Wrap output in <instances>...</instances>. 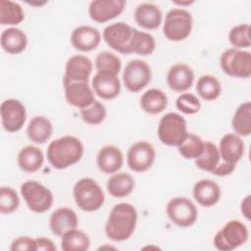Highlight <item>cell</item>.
Here are the masks:
<instances>
[{"instance_id":"1","label":"cell","mask_w":251,"mask_h":251,"mask_svg":"<svg viewBox=\"0 0 251 251\" xmlns=\"http://www.w3.org/2000/svg\"><path fill=\"white\" fill-rule=\"evenodd\" d=\"M137 224L136 209L129 203L116 204L105 225V233L113 241H125L135 230Z\"/></svg>"},{"instance_id":"2","label":"cell","mask_w":251,"mask_h":251,"mask_svg":"<svg viewBox=\"0 0 251 251\" xmlns=\"http://www.w3.org/2000/svg\"><path fill=\"white\" fill-rule=\"evenodd\" d=\"M83 152V144L77 137L65 135L49 143L46 155L53 168L63 170L76 164L81 159Z\"/></svg>"},{"instance_id":"3","label":"cell","mask_w":251,"mask_h":251,"mask_svg":"<svg viewBox=\"0 0 251 251\" xmlns=\"http://www.w3.org/2000/svg\"><path fill=\"white\" fill-rule=\"evenodd\" d=\"M73 195L77 207L85 212L99 210L105 201L103 189L90 177L78 179L74 185Z\"/></svg>"},{"instance_id":"4","label":"cell","mask_w":251,"mask_h":251,"mask_svg":"<svg viewBox=\"0 0 251 251\" xmlns=\"http://www.w3.org/2000/svg\"><path fill=\"white\" fill-rule=\"evenodd\" d=\"M193 19L190 12L182 8L171 9L165 17L163 33L170 41H181L189 36Z\"/></svg>"},{"instance_id":"5","label":"cell","mask_w":251,"mask_h":251,"mask_svg":"<svg viewBox=\"0 0 251 251\" xmlns=\"http://www.w3.org/2000/svg\"><path fill=\"white\" fill-rule=\"evenodd\" d=\"M157 133L160 141L168 146H178L187 135L186 121L177 113L164 115L158 125Z\"/></svg>"},{"instance_id":"6","label":"cell","mask_w":251,"mask_h":251,"mask_svg":"<svg viewBox=\"0 0 251 251\" xmlns=\"http://www.w3.org/2000/svg\"><path fill=\"white\" fill-rule=\"evenodd\" d=\"M249 236L246 226L236 220L226 223L214 236V246L221 251H231L243 245Z\"/></svg>"},{"instance_id":"7","label":"cell","mask_w":251,"mask_h":251,"mask_svg":"<svg viewBox=\"0 0 251 251\" xmlns=\"http://www.w3.org/2000/svg\"><path fill=\"white\" fill-rule=\"evenodd\" d=\"M21 194L27 207L34 213H45L53 205L52 191L38 181L27 180L24 182L21 185Z\"/></svg>"},{"instance_id":"8","label":"cell","mask_w":251,"mask_h":251,"mask_svg":"<svg viewBox=\"0 0 251 251\" xmlns=\"http://www.w3.org/2000/svg\"><path fill=\"white\" fill-rule=\"evenodd\" d=\"M220 65L227 75L247 78L251 75V53L235 48L226 49L221 55Z\"/></svg>"},{"instance_id":"9","label":"cell","mask_w":251,"mask_h":251,"mask_svg":"<svg viewBox=\"0 0 251 251\" xmlns=\"http://www.w3.org/2000/svg\"><path fill=\"white\" fill-rule=\"evenodd\" d=\"M152 78V71L147 62L133 59L126 63L123 72V81L130 92H138L143 89Z\"/></svg>"},{"instance_id":"10","label":"cell","mask_w":251,"mask_h":251,"mask_svg":"<svg viewBox=\"0 0 251 251\" xmlns=\"http://www.w3.org/2000/svg\"><path fill=\"white\" fill-rule=\"evenodd\" d=\"M169 219L179 227H188L195 224L198 211L194 203L186 197H175L166 207Z\"/></svg>"},{"instance_id":"11","label":"cell","mask_w":251,"mask_h":251,"mask_svg":"<svg viewBox=\"0 0 251 251\" xmlns=\"http://www.w3.org/2000/svg\"><path fill=\"white\" fill-rule=\"evenodd\" d=\"M156 157L154 146L147 141H137L127 150L126 164L135 173H143L149 170Z\"/></svg>"},{"instance_id":"12","label":"cell","mask_w":251,"mask_h":251,"mask_svg":"<svg viewBox=\"0 0 251 251\" xmlns=\"http://www.w3.org/2000/svg\"><path fill=\"white\" fill-rule=\"evenodd\" d=\"M133 29L134 27L126 23L118 22L107 25L103 30L102 36L113 50L122 54H129V43Z\"/></svg>"},{"instance_id":"13","label":"cell","mask_w":251,"mask_h":251,"mask_svg":"<svg viewBox=\"0 0 251 251\" xmlns=\"http://www.w3.org/2000/svg\"><path fill=\"white\" fill-rule=\"evenodd\" d=\"M1 124L7 132H17L26 121V111L24 104L14 98L6 99L0 106Z\"/></svg>"},{"instance_id":"14","label":"cell","mask_w":251,"mask_h":251,"mask_svg":"<svg viewBox=\"0 0 251 251\" xmlns=\"http://www.w3.org/2000/svg\"><path fill=\"white\" fill-rule=\"evenodd\" d=\"M91 60L84 55H74L66 63L63 83L67 85L72 82H88L92 73Z\"/></svg>"},{"instance_id":"15","label":"cell","mask_w":251,"mask_h":251,"mask_svg":"<svg viewBox=\"0 0 251 251\" xmlns=\"http://www.w3.org/2000/svg\"><path fill=\"white\" fill-rule=\"evenodd\" d=\"M126 4L125 0H94L89 4L88 14L92 21L103 24L121 15Z\"/></svg>"},{"instance_id":"16","label":"cell","mask_w":251,"mask_h":251,"mask_svg":"<svg viewBox=\"0 0 251 251\" xmlns=\"http://www.w3.org/2000/svg\"><path fill=\"white\" fill-rule=\"evenodd\" d=\"M94 93L105 100H112L121 92V81L117 75L106 72H97L91 81Z\"/></svg>"},{"instance_id":"17","label":"cell","mask_w":251,"mask_h":251,"mask_svg":"<svg viewBox=\"0 0 251 251\" xmlns=\"http://www.w3.org/2000/svg\"><path fill=\"white\" fill-rule=\"evenodd\" d=\"M96 164L100 172L105 175H113L122 168L124 155L119 147L113 144L103 146L97 153Z\"/></svg>"},{"instance_id":"18","label":"cell","mask_w":251,"mask_h":251,"mask_svg":"<svg viewBox=\"0 0 251 251\" xmlns=\"http://www.w3.org/2000/svg\"><path fill=\"white\" fill-rule=\"evenodd\" d=\"M101 41L100 31L91 25H79L71 34V43L78 51L89 52L95 49Z\"/></svg>"},{"instance_id":"19","label":"cell","mask_w":251,"mask_h":251,"mask_svg":"<svg viewBox=\"0 0 251 251\" xmlns=\"http://www.w3.org/2000/svg\"><path fill=\"white\" fill-rule=\"evenodd\" d=\"M194 81L193 70L184 63L173 65L167 74V83L176 92H183L189 89Z\"/></svg>"},{"instance_id":"20","label":"cell","mask_w":251,"mask_h":251,"mask_svg":"<svg viewBox=\"0 0 251 251\" xmlns=\"http://www.w3.org/2000/svg\"><path fill=\"white\" fill-rule=\"evenodd\" d=\"M78 219L75 212L68 207L56 209L50 216L49 227L53 234L62 237L67 231L76 228Z\"/></svg>"},{"instance_id":"21","label":"cell","mask_w":251,"mask_h":251,"mask_svg":"<svg viewBox=\"0 0 251 251\" xmlns=\"http://www.w3.org/2000/svg\"><path fill=\"white\" fill-rule=\"evenodd\" d=\"M64 87L66 101L75 108H86L95 101L94 92L88 82H72Z\"/></svg>"},{"instance_id":"22","label":"cell","mask_w":251,"mask_h":251,"mask_svg":"<svg viewBox=\"0 0 251 251\" xmlns=\"http://www.w3.org/2000/svg\"><path fill=\"white\" fill-rule=\"evenodd\" d=\"M245 145L243 140L236 133H226L220 141V157L224 162L236 165L244 154Z\"/></svg>"},{"instance_id":"23","label":"cell","mask_w":251,"mask_h":251,"mask_svg":"<svg viewBox=\"0 0 251 251\" xmlns=\"http://www.w3.org/2000/svg\"><path fill=\"white\" fill-rule=\"evenodd\" d=\"M192 194L196 202L201 206L212 207L221 199V188L214 180L204 178L194 184Z\"/></svg>"},{"instance_id":"24","label":"cell","mask_w":251,"mask_h":251,"mask_svg":"<svg viewBox=\"0 0 251 251\" xmlns=\"http://www.w3.org/2000/svg\"><path fill=\"white\" fill-rule=\"evenodd\" d=\"M136 24L144 29L151 30L160 26L163 20L161 9L154 3H140L134 10Z\"/></svg>"},{"instance_id":"25","label":"cell","mask_w":251,"mask_h":251,"mask_svg":"<svg viewBox=\"0 0 251 251\" xmlns=\"http://www.w3.org/2000/svg\"><path fill=\"white\" fill-rule=\"evenodd\" d=\"M1 47L9 54H20L27 45L26 34L18 27H8L4 29L0 36Z\"/></svg>"},{"instance_id":"26","label":"cell","mask_w":251,"mask_h":251,"mask_svg":"<svg viewBox=\"0 0 251 251\" xmlns=\"http://www.w3.org/2000/svg\"><path fill=\"white\" fill-rule=\"evenodd\" d=\"M20 169L25 173H34L38 171L44 162V155L40 148L34 145L23 147L17 157Z\"/></svg>"},{"instance_id":"27","label":"cell","mask_w":251,"mask_h":251,"mask_svg":"<svg viewBox=\"0 0 251 251\" xmlns=\"http://www.w3.org/2000/svg\"><path fill=\"white\" fill-rule=\"evenodd\" d=\"M53 133L52 123L43 116L33 117L26 127L27 138L36 143L42 144L46 142Z\"/></svg>"},{"instance_id":"28","label":"cell","mask_w":251,"mask_h":251,"mask_svg":"<svg viewBox=\"0 0 251 251\" xmlns=\"http://www.w3.org/2000/svg\"><path fill=\"white\" fill-rule=\"evenodd\" d=\"M133 177L125 172L115 173L107 181V190L109 194L115 198H123L128 196L134 189Z\"/></svg>"},{"instance_id":"29","label":"cell","mask_w":251,"mask_h":251,"mask_svg":"<svg viewBox=\"0 0 251 251\" xmlns=\"http://www.w3.org/2000/svg\"><path fill=\"white\" fill-rule=\"evenodd\" d=\"M167 106L168 97L161 89L150 88L140 97V107L147 114L157 115L163 112Z\"/></svg>"},{"instance_id":"30","label":"cell","mask_w":251,"mask_h":251,"mask_svg":"<svg viewBox=\"0 0 251 251\" xmlns=\"http://www.w3.org/2000/svg\"><path fill=\"white\" fill-rule=\"evenodd\" d=\"M231 126L239 136H248L251 133V103L249 101L237 107L231 120Z\"/></svg>"},{"instance_id":"31","label":"cell","mask_w":251,"mask_h":251,"mask_svg":"<svg viewBox=\"0 0 251 251\" xmlns=\"http://www.w3.org/2000/svg\"><path fill=\"white\" fill-rule=\"evenodd\" d=\"M156 48L155 38L152 34L140 31L136 28L133 29L132 37L129 43V54L134 53L141 56H147L154 52Z\"/></svg>"},{"instance_id":"32","label":"cell","mask_w":251,"mask_h":251,"mask_svg":"<svg viewBox=\"0 0 251 251\" xmlns=\"http://www.w3.org/2000/svg\"><path fill=\"white\" fill-rule=\"evenodd\" d=\"M90 247V239L83 231L73 228L61 237V248L64 251H85Z\"/></svg>"},{"instance_id":"33","label":"cell","mask_w":251,"mask_h":251,"mask_svg":"<svg viewBox=\"0 0 251 251\" xmlns=\"http://www.w3.org/2000/svg\"><path fill=\"white\" fill-rule=\"evenodd\" d=\"M25 19L22 6L14 1H0V24L2 25H17Z\"/></svg>"},{"instance_id":"34","label":"cell","mask_w":251,"mask_h":251,"mask_svg":"<svg viewBox=\"0 0 251 251\" xmlns=\"http://www.w3.org/2000/svg\"><path fill=\"white\" fill-rule=\"evenodd\" d=\"M196 91L202 99L213 101L221 95L222 86L216 76L205 75L198 78L196 82Z\"/></svg>"},{"instance_id":"35","label":"cell","mask_w":251,"mask_h":251,"mask_svg":"<svg viewBox=\"0 0 251 251\" xmlns=\"http://www.w3.org/2000/svg\"><path fill=\"white\" fill-rule=\"evenodd\" d=\"M219 148L211 141L204 142V148L199 157L195 159V165L200 170L212 173L220 163Z\"/></svg>"},{"instance_id":"36","label":"cell","mask_w":251,"mask_h":251,"mask_svg":"<svg viewBox=\"0 0 251 251\" xmlns=\"http://www.w3.org/2000/svg\"><path fill=\"white\" fill-rule=\"evenodd\" d=\"M178 147V153L184 159H196L200 156L204 148V141L200 136L188 132L185 139Z\"/></svg>"},{"instance_id":"37","label":"cell","mask_w":251,"mask_h":251,"mask_svg":"<svg viewBox=\"0 0 251 251\" xmlns=\"http://www.w3.org/2000/svg\"><path fill=\"white\" fill-rule=\"evenodd\" d=\"M95 67L97 72L112 73L118 75L122 69V61L116 54L109 51H103L96 56Z\"/></svg>"},{"instance_id":"38","label":"cell","mask_w":251,"mask_h":251,"mask_svg":"<svg viewBox=\"0 0 251 251\" xmlns=\"http://www.w3.org/2000/svg\"><path fill=\"white\" fill-rule=\"evenodd\" d=\"M250 25L248 24H240L233 26L228 33V40L235 49L249 48L250 41Z\"/></svg>"},{"instance_id":"39","label":"cell","mask_w":251,"mask_h":251,"mask_svg":"<svg viewBox=\"0 0 251 251\" xmlns=\"http://www.w3.org/2000/svg\"><path fill=\"white\" fill-rule=\"evenodd\" d=\"M20 205V198L17 191L9 186L0 188V212L3 215L14 213Z\"/></svg>"},{"instance_id":"40","label":"cell","mask_w":251,"mask_h":251,"mask_svg":"<svg viewBox=\"0 0 251 251\" xmlns=\"http://www.w3.org/2000/svg\"><path fill=\"white\" fill-rule=\"evenodd\" d=\"M80 115L83 122L88 125L95 126L101 124L105 120L107 111L105 106L101 102L95 100L88 107L80 109Z\"/></svg>"},{"instance_id":"41","label":"cell","mask_w":251,"mask_h":251,"mask_svg":"<svg viewBox=\"0 0 251 251\" xmlns=\"http://www.w3.org/2000/svg\"><path fill=\"white\" fill-rule=\"evenodd\" d=\"M177 110L186 115H193L201 109V102L197 96L192 93H182L176 100Z\"/></svg>"},{"instance_id":"42","label":"cell","mask_w":251,"mask_h":251,"mask_svg":"<svg viewBox=\"0 0 251 251\" xmlns=\"http://www.w3.org/2000/svg\"><path fill=\"white\" fill-rule=\"evenodd\" d=\"M10 250L11 251H18V250L36 251L35 238L29 237V236H19L12 241Z\"/></svg>"},{"instance_id":"43","label":"cell","mask_w":251,"mask_h":251,"mask_svg":"<svg viewBox=\"0 0 251 251\" xmlns=\"http://www.w3.org/2000/svg\"><path fill=\"white\" fill-rule=\"evenodd\" d=\"M234 169H235V165L223 162L221 164L219 163V165L214 169L212 174L218 176H226L227 175H230L234 171Z\"/></svg>"},{"instance_id":"44","label":"cell","mask_w":251,"mask_h":251,"mask_svg":"<svg viewBox=\"0 0 251 251\" xmlns=\"http://www.w3.org/2000/svg\"><path fill=\"white\" fill-rule=\"evenodd\" d=\"M36 250L42 251H55L56 245L48 237H36Z\"/></svg>"},{"instance_id":"45","label":"cell","mask_w":251,"mask_h":251,"mask_svg":"<svg viewBox=\"0 0 251 251\" xmlns=\"http://www.w3.org/2000/svg\"><path fill=\"white\" fill-rule=\"evenodd\" d=\"M241 214L246 218V220L250 221L251 219V205H250V195L245 196V198L242 200L240 205Z\"/></svg>"},{"instance_id":"46","label":"cell","mask_w":251,"mask_h":251,"mask_svg":"<svg viewBox=\"0 0 251 251\" xmlns=\"http://www.w3.org/2000/svg\"><path fill=\"white\" fill-rule=\"evenodd\" d=\"M174 3L179 6H189L190 4H193L194 1H174Z\"/></svg>"}]
</instances>
